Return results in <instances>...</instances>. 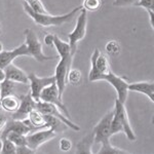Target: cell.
Segmentation results:
<instances>
[{
	"label": "cell",
	"instance_id": "6da1fadb",
	"mask_svg": "<svg viewBox=\"0 0 154 154\" xmlns=\"http://www.w3.org/2000/svg\"><path fill=\"white\" fill-rule=\"evenodd\" d=\"M23 7H24L25 12L35 22V24L46 28V27L62 26V25L72 21V19L75 17V14L78 11H80V9L82 8V5L77 6L74 9H72L70 12L65 14H61V16H53V14H51L49 12H48V14H38V12L32 11L26 2L23 3Z\"/></svg>",
	"mask_w": 154,
	"mask_h": 154
},
{
	"label": "cell",
	"instance_id": "7a4b0ae2",
	"mask_svg": "<svg viewBox=\"0 0 154 154\" xmlns=\"http://www.w3.org/2000/svg\"><path fill=\"white\" fill-rule=\"evenodd\" d=\"M91 71L88 74V80L91 82H96L99 80H103L104 76L110 70V62L108 56L95 48L91 57Z\"/></svg>",
	"mask_w": 154,
	"mask_h": 154
},
{
	"label": "cell",
	"instance_id": "3957f363",
	"mask_svg": "<svg viewBox=\"0 0 154 154\" xmlns=\"http://www.w3.org/2000/svg\"><path fill=\"white\" fill-rule=\"evenodd\" d=\"M24 35L25 44H26L27 51H28L27 56L32 57L38 63H44L46 61H51V60L59 58V56H48L42 51V44L33 30L29 28L25 29Z\"/></svg>",
	"mask_w": 154,
	"mask_h": 154
},
{
	"label": "cell",
	"instance_id": "277c9868",
	"mask_svg": "<svg viewBox=\"0 0 154 154\" xmlns=\"http://www.w3.org/2000/svg\"><path fill=\"white\" fill-rule=\"evenodd\" d=\"M86 27H88V11L85 9L81 8L80 14H79L75 28L71 33L68 34L69 38V45L71 49V56L74 57L77 51V44L79 41H81L86 35Z\"/></svg>",
	"mask_w": 154,
	"mask_h": 154
},
{
	"label": "cell",
	"instance_id": "5b68a950",
	"mask_svg": "<svg viewBox=\"0 0 154 154\" xmlns=\"http://www.w3.org/2000/svg\"><path fill=\"white\" fill-rule=\"evenodd\" d=\"M113 116V110L107 112L103 118L98 122V125L93 130L94 131V144H102V146H106L110 144L111 137V119Z\"/></svg>",
	"mask_w": 154,
	"mask_h": 154
},
{
	"label": "cell",
	"instance_id": "8992f818",
	"mask_svg": "<svg viewBox=\"0 0 154 154\" xmlns=\"http://www.w3.org/2000/svg\"><path fill=\"white\" fill-rule=\"evenodd\" d=\"M72 60H73V56H71V54L65 57V58H62L56 67L54 78H56V84L58 86L59 95L61 98L67 85V76H68V73L71 69Z\"/></svg>",
	"mask_w": 154,
	"mask_h": 154
},
{
	"label": "cell",
	"instance_id": "52a82bcc",
	"mask_svg": "<svg viewBox=\"0 0 154 154\" xmlns=\"http://www.w3.org/2000/svg\"><path fill=\"white\" fill-rule=\"evenodd\" d=\"M35 109L41 112L42 114H48V115H53L54 117L61 119L65 125L68 126L69 128L73 131H80V128L78 125H76L74 122H72V120L70 118H67V116L65 114H62V111L60 110L57 106H54V104L48 103V102H43V101H38L35 104Z\"/></svg>",
	"mask_w": 154,
	"mask_h": 154
},
{
	"label": "cell",
	"instance_id": "ba28073f",
	"mask_svg": "<svg viewBox=\"0 0 154 154\" xmlns=\"http://www.w3.org/2000/svg\"><path fill=\"white\" fill-rule=\"evenodd\" d=\"M39 101H43V102H48V103L54 104V105L58 107L66 116H68V117L70 118V114H69L68 109H67L65 104L62 101V98L59 95L58 86H57L56 82L49 84L48 86H46L45 88L42 89L40 97H39Z\"/></svg>",
	"mask_w": 154,
	"mask_h": 154
},
{
	"label": "cell",
	"instance_id": "9c48e42d",
	"mask_svg": "<svg viewBox=\"0 0 154 154\" xmlns=\"http://www.w3.org/2000/svg\"><path fill=\"white\" fill-rule=\"evenodd\" d=\"M103 80L107 81L109 84H111L113 86L116 94H117V100L120 101L121 103L125 104L126 99H128V83L125 77H120L116 75L115 73H113L112 71H109L104 76Z\"/></svg>",
	"mask_w": 154,
	"mask_h": 154
},
{
	"label": "cell",
	"instance_id": "30bf717a",
	"mask_svg": "<svg viewBox=\"0 0 154 154\" xmlns=\"http://www.w3.org/2000/svg\"><path fill=\"white\" fill-rule=\"evenodd\" d=\"M57 135L58 134L54 130H51V128H48V130L38 131H33L31 133H29L28 135H26L27 146L36 151L44 143L48 142V141L56 138Z\"/></svg>",
	"mask_w": 154,
	"mask_h": 154
},
{
	"label": "cell",
	"instance_id": "8fae6325",
	"mask_svg": "<svg viewBox=\"0 0 154 154\" xmlns=\"http://www.w3.org/2000/svg\"><path fill=\"white\" fill-rule=\"evenodd\" d=\"M28 78L30 83V94L36 102L39 101V97H40L42 89L48 86L49 84L56 82L54 75L48 77H39L34 73H30Z\"/></svg>",
	"mask_w": 154,
	"mask_h": 154
},
{
	"label": "cell",
	"instance_id": "7c38bea8",
	"mask_svg": "<svg viewBox=\"0 0 154 154\" xmlns=\"http://www.w3.org/2000/svg\"><path fill=\"white\" fill-rule=\"evenodd\" d=\"M35 130L36 128L30 123L28 118H25L23 120H17V119L11 118V121L7 120L5 126L2 130V134L0 138L4 139L9 131H14V133L22 134V135H28L29 133H31V131Z\"/></svg>",
	"mask_w": 154,
	"mask_h": 154
},
{
	"label": "cell",
	"instance_id": "4fadbf2b",
	"mask_svg": "<svg viewBox=\"0 0 154 154\" xmlns=\"http://www.w3.org/2000/svg\"><path fill=\"white\" fill-rule=\"evenodd\" d=\"M19 98H20V106L16 112L11 113V118L17 119V120H23V119L27 118L28 114L33 109H35L36 101L32 98L30 93L19 96Z\"/></svg>",
	"mask_w": 154,
	"mask_h": 154
},
{
	"label": "cell",
	"instance_id": "5bb4252c",
	"mask_svg": "<svg viewBox=\"0 0 154 154\" xmlns=\"http://www.w3.org/2000/svg\"><path fill=\"white\" fill-rule=\"evenodd\" d=\"M113 109L119 114V116H120V119H121V121H122V125H123V133L125 134V136L128 137V139L130 141H135L136 135H135V133H134V130L131 125L130 118H128L125 105L116 99L115 105H114Z\"/></svg>",
	"mask_w": 154,
	"mask_h": 154
},
{
	"label": "cell",
	"instance_id": "9a60e30c",
	"mask_svg": "<svg viewBox=\"0 0 154 154\" xmlns=\"http://www.w3.org/2000/svg\"><path fill=\"white\" fill-rule=\"evenodd\" d=\"M27 54L28 51H27V46L25 43L12 51H2L0 53V68L4 69L7 65L12 63L14 59L22 56H27Z\"/></svg>",
	"mask_w": 154,
	"mask_h": 154
},
{
	"label": "cell",
	"instance_id": "2e32d148",
	"mask_svg": "<svg viewBox=\"0 0 154 154\" xmlns=\"http://www.w3.org/2000/svg\"><path fill=\"white\" fill-rule=\"evenodd\" d=\"M6 74V79H9L14 82L22 83V84H28L29 83V78L25 72L22 70L21 68H19L18 66H16L14 64L11 63L9 65H7L4 68Z\"/></svg>",
	"mask_w": 154,
	"mask_h": 154
},
{
	"label": "cell",
	"instance_id": "e0dca14e",
	"mask_svg": "<svg viewBox=\"0 0 154 154\" xmlns=\"http://www.w3.org/2000/svg\"><path fill=\"white\" fill-rule=\"evenodd\" d=\"M128 91L143 94L148 97L151 102H154V83L153 81H139V82L128 83Z\"/></svg>",
	"mask_w": 154,
	"mask_h": 154
},
{
	"label": "cell",
	"instance_id": "ac0fdd59",
	"mask_svg": "<svg viewBox=\"0 0 154 154\" xmlns=\"http://www.w3.org/2000/svg\"><path fill=\"white\" fill-rule=\"evenodd\" d=\"M20 106V98L17 96H6L0 98V107L4 111L9 113H14L18 110Z\"/></svg>",
	"mask_w": 154,
	"mask_h": 154
},
{
	"label": "cell",
	"instance_id": "d6986e66",
	"mask_svg": "<svg viewBox=\"0 0 154 154\" xmlns=\"http://www.w3.org/2000/svg\"><path fill=\"white\" fill-rule=\"evenodd\" d=\"M28 120L30 121L32 125L35 128H48V125H46L45 120H44V116L41 112H39L37 109H33L28 116H27Z\"/></svg>",
	"mask_w": 154,
	"mask_h": 154
},
{
	"label": "cell",
	"instance_id": "ffe728a7",
	"mask_svg": "<svg viewBox=\"0 0 154 154\" xmlns=\"http://www.w3.org/2000/svg\"><path fill=\"white\" fill-rule=\"evenodd\" d=\"M43 116H44V120H45L46 125H48V128L54 130L57 134L63 133L67 128H69L61 119L54 117L53 115H48V114H43Z\"/></svg>",
	"mask_w": 154,
	"mask_h": 154
},
{
	"label": "cell",
	"instance_id": "44dd1931",
	"mask_svg": "<svg viewBox=\"0 0 154 154\" xmlns=\"http://www.w3.org/2000/svg\"><path fill=\"white\" fill-rule=\"evenodd\" d=\"M94 131L89 133L88 136H85L82 140L76 145V152L77 153H91V147L94 144Z\"/></svg>",
	"mask_w": 154,
	"mask_h": 154
},
{
	"label": "cell",
	"instance_id": "7402d4cb",
	"mask_svg": "<svg viewBox=\"0 0 154 154\" xmlns=\"http://www.w3.org/2000/svg\"><path fill=\"white\" fill-rule=\"evenodd\" d=\"M18 82H14L9 79H5L1 82V93H0V98H3L6 96H17L19 93V88H17ZM18 97V96H17Z\"/></svg>",
	"mask_w": 154,
	"mask_h": 154
},
{
	"label": "cell",
	"instance_id": "603a6c76",
	"mask_svg": "<svg viewBox=\"0 0 154 154\" xmlns=\"http://www.w3.org/2000/svg\"><path fill=\"white\" fill-rule=\"evenodd\" d=\"M54 46L56 48L57 51L59 54V58H65L67 56L71 54V49L70 45L68 42L63 41L62 39H60L58 36L54 35Z\"/></svg>",
	"mask_w": 154,
	"mask_h": 154
},
{
	"label": "cell",
	"instance_id": "cb8c5ba5",
	"mask_svg": "<svg viewBox=\"0 0 154 154\" xmlns=\"http://www.w3.org/2000/svg\"><path fill=\"white\" fill-rule=\"evenodd\" d=\"M82 80V74H81L80 70L78 69H70L67 76V83L71 84L73 86H77L81 83Z\"/></svg>",
	"mask_w": 154,
	"mask_h": 154
},
{
	"label": "cell",
	"instance_id": "d4e9b609",
	"mask_svg": "<svg viewBox=\"0 0 154 154\" xmlns=\"http://www.w3.org/2000/svg\"><path fill=\"white\" fill-rule=\"evenodd\" d=\"M5 138L9 139L17 147L19 146H25L27 145V139L26 135H22V134L14 133V131H9L8 134L5 136Z\"/></svg>",
	"mask_w": 154,
	"mask_h": 154
},
{
	"label": "cell",
	"instance_id": "484cf974",
	"mask_svg": "<svg viewBox=\"0 0 154 154\" xmlns=\"http://www.w3.org/2000/svg\"><path fill=\"white\" fill-rule=\"evenodd\" d=\"M106 53L110 57H117L120 54V44L116 40H111L106 44L105 46Z\"/></svg>",
	"mask_w": 154,
	"mask_h": 154
},
{
	"label": "cell",
	"instance_id": "4316f807",
	"mask_svg": "<svg viewBox=\"0 0 154 154\" xmlns=\"http://www.w3.org/2000/svg\"><path fill=\"white\" fill-rule=\"evenodd\" d=\"M102 6V0H83L82 7L86 11H96Z\"/></svg>",
	"mask_w": 154,
	"mask_h": 154
},
{
	"label": "cell",
	"instance_id": "83f0119b",
	"mask_svg": "<svg viewBox=\"0 0 154 154\" xmlns=\"http://www.w3.org/2000/svg\"><path fill=\"white\" fill-rule=\"evenodd\" d=\"M1 153H11V154L17 153V146L9 139L7 138L2 139Z\"/></svg>",
	"mask_w": 154,
	"mask_h": 154
},
{
	"label": "cell",
	"instance_id": "f1b7e54d",
	"mask_svg": "<svg viewBox=\"0 0 154 154\" xmlns=\"http://www.w3.org/2000/svg\"><path fill=\"white\" fill-rule=\"evenodd\" d=\"M97 153H100V154H105V153H111V154H116V153H128V151L122 150V149H119L117 147H113L112 145L108 144L106 146H101V148L98 150Z\"/></svg>",
	"mask_w": 154,
	"mask_h": 154
},
{
	"label": "cell",
	"instance_id": "f546056e",
	"mask_svg": "<svg viewBox=\"0 0 154 154\" xmlns=\"http://www.w3.org/2000/svg\"><path fill=\"white\" fill-rule=\"evenodd\" d=\"M28 5L30 6V8H31L32 11L38 12V14H48V9L45 8V6L43 5V3L41 2V0H34L31 3H29Z\"/></svg>",
	"mask_w": 154,
	"mask_h": 154
},
{
	"label": "cell",
	"instance_id": "4dcf8cb0",
	"mask_svg": "<svg viewBox=\"0 0 154 154\" xmlns=\"http://www.w3.org/2000/svg\"><path fill=\"white\" fill-rule=\"evenodd\" d=\"M139 0H114L113 5L117 7H126V6H137Z\"/></svg>",
	"mask_w": 154,
	"mask_h": 154
},
{
	"label": "cell",
	"instance_id": "1f68e13d",
	"mask_svg": "<svg viewBox=\"0 0 154 154\" xmlns=\"http://www.w3.org/2000/svg\"><path fill=\"white\" fill-rule=\"evenodd\" d=\"M59 144H60V150H61L62 152H68L72 148V142L67 138H62L61 140H60Z\"/></svg>",
	"mask_w": 154,
	"mask_h": 154
},
{
	"label": "cell",
	"instance_id": "d6a6232c",
	"mask_svg": "<svg viewBox=\"0 0 154 154\" xmlns=\"http://www.w3.org/2000/svg\"><path fill=\"white\" fill-rule=\"evenodd\" d=\"M137 6L145 8L146 11H153L154 9V0H139Z\"/></svg>",
	"mask_w": 154,
	"mask_h": 154
},
{
	"label": "cell",
	"instance_id": "836d02e7",
	"mask_svg": "<svg viewBox=\"0 0 154 154\" xmlns=\"http://www.w3.org/2000/svg\"><path fill=\"white\" fill-rule=\"evenodd\" d=\"M36 151L33 150V149H31L30 147H28L27 145L25 146H19V147H17V153H35Z\"/></svg>",
	"mask_w": 154,
	"mask_h": 154
},
{
	"label": "cell",
	"instance_id": "e575fe53",
	"mask_svg": "<svg viewBox=\"0 0 154 154\" xmlns=\"http://www.w3.org/2000/svg\"><path fill=\"white\" fill-rule=\"evenodd\" d=\"M54 34H46L44 37V44L48 46H54Z\"/></svg>",
	"mask_w": 154,
	"mask_h": 154
},
{
	"label": "cell",
	"instance_id": "d590c367",
	"mask_svg": "<svg viewBox=\"0 0 154 154\" xmlns=\"http://www.w3.org/2000/svg\"><path fill=\"white\" fill-rule=\"evenodd\" d=\"M6 122H7V117H6V115H5L4 113L0 112V131L3 130V128L5 126Z\"/></svg>",
	"mask_w": 154,
	"mask_h": 154
},
{
	"label": "cell",
	"instance_id": "8d00e7d4",
	"mask_svg": "<svg viewBox=\"0 0 154 154\" xmlns=\"http://www.w3.org/2000/svg\"><path fill=\"white\" fill-rule=\"evenodd\" d=\"M147 12L149 14V21H150V24H151V27L152 29H154V20H153V17H154V11H147Z\"/></svg>",
	"mask_w": 154,
	"mask_h": 154
},
{
	"label": "cell",
	"instance_id": "74e56055",
	"mask_svg": "<svg viewBox=\"0 0 154 154\" xmlns=\"http://www.w3.org/2000/svg\"><path fill=\"white\" fill-rule=\"evenodd\" d=\"M6 79V74H5V71H4V69H1L0 68V83L2 82V81H4Z\"/></svg>",
	"mask_w": 154,
	"mask_h": 154
},
{
	"label": "cell",
	"instance_id": "f35d334b",
	"mask_svg": "<svg viewBox=\"0 0 154 154\" xmlns=\"http://www.w3.org/2000/svg\"><path fill=\"white\" fill-rule=\"evenodd\" d=\"M2 51H3V44H2L1 42H0V53H1Z\"/></svg>",
	"mask_w": 154,
	"mask_h": 154
},
{
	"label": "cell",
	"instance_id": "ab89813d",
	"mask_svg": "<svg viewBox=\"0 0 154 154\" xmlns=\"http://www.w3.org/2000/svg\"><path fill=\"white\" fill-rule=\"evenodd\" d=\"M1 148H2V139L0 138V153H1Z\"/></svg>",
	"mask_w": 154,
	"mask_h": 154
},
{
	"label": "cell",
	"instance_id": "60d3db41",
	"mask_svg": "<svg viewBox=\"0 0 154 154\" xmlns=\"http://www.w3.org/2000/svg\"><path fill=\"white\" fill-rule=\"evenodd\" d=\"M24 1L26 2V3H28V4H29V3H31L32 1H34V0H24Z\"/></svg>",
	"mask_w": 154,
	"mask_h": 154
},
{
	"label": "cell",
	"instance_id": "b9f144b4",
	"mask_svg": "<svg viewBox=\"0 0 154 154\" xmlns=\"http://www.w3.org/2000/svg\"><path fill=\"white\" fill-rule=\"evenodd\" d=\"M2 33V27H1V24H0V35H1Z\"/></svg>",
	"mask_w": 154,
	"mask_h": 154
},
{
	"label": "cell",
	"instance_id": "7bdbcfd3",
	"mask_svg": "<svg viewBox=\"0 0 154 154\" xmlns=\"http://www.w3.org/2000/svg\"><path fill=\"white\" fill-rule=\"evenodd\" d=\"M0 93H1V83H0Z\"/></svg>",
	"mask_w": 154,
	"mask_h": 154
}]
</instances>
